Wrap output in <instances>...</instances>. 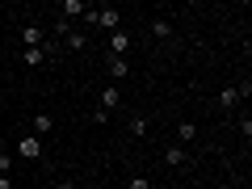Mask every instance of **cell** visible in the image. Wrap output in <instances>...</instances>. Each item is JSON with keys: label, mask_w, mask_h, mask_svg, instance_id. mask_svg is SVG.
<instances>
[{"label": "cell", "mask_w": 252, "mask_h": 189, "mask_svg": "<svg viewBox=\"0 0 252 189\" xmlns=\"http://www.w3.org/2000/svg\"><path fill=\"white\" fill-rule=\"evenodd\" d=\"M130 34H126V30H114V34H109V55H118V59H126V51H130Z\"/></svg>", "instance_id": "obj_2"}, {"label": "cell", "mask_w": 252, "mask_h": 189, "mask_svg": "<svg viewBox=\"0 0 252 189\" xmlns=\"http://www.w3.org/2000/svg\"><path fill=\"white\" fill-rule=\"evenodd\" d=\"M21 59H26V67H38V63L46 59V51H42V46H38V51H26V55H21Z\"/></svg>", "instance_id": "obj_14"}, {"label": "cell", "mask_w": 252, "mask_h": 189, "mask_svg": "<svg viewBox=\"0 0 252 189\" xmlns=\"http://www.w3.org/2000/svg\"><path fill=\"white\" fill-rule=\"evenodd\" d=\"M164 160H168L172 168H177V164H185L189 156H185V147H168V152H164Z\"/></svg>", "instance_id": "obj_13"}, {"label": "cell", "mask_w": 252, "mask_h": 189, "mask_svg": "<svg viewBox=\"0 0 252 189\" xmlns=\"http://www.w3.org/2000/svg\"><path fill=\"white\" fill-rule=\"evenodd\" d=\"M126 189H152V181H143V177H135V181H130V185H126Z\"/></svg>", "instance_id": "obj_16"}, {"label": "cell", "mask_w": 252, "mask_h": 189, "mask_svg": "<svg viewBox=\"0 0 252 189\" xmlns=\"http://www.w3.org/2000/svg\"><path fill=\"white\" fill-rule=\"evenodd\" d=\"M0 189H13V177H0Z\"/></svg>", "instance_id": "obj_17"}, {"label": "cell", "mask_w": 252, "mask_h": 189, "mask_svg": "<svg viewBox=\"0 0 252 189\" xmlns=\"http://www.w3.org/2000/svg\"><path fill=\"white\" fill-rule=\"evenodd\" d=\"M177 139L181 143H193V139H198V126L193 122H177Z\"/></svg>", "instance_id": "obj_10"}, {"label": "cell", "mask_w": 252, "mask_h": 189, "mask_svg": "<svg viewBox=\"0 0 252 189\" xmlns=\"http://www.w3.org/2000/svg\"><path fill=\"white\" fill-rule=\"evenodd\" d=\"M0 147H4V130H0Z\"/></svg>", "instance_id": "obj_19"}, {"label": "cell", "mask_w": 252, "mask_h": 189, "mask_svg": "<svg viewBox=\"0 0 252 189\" xmlns=\"http://www.w3.org/2000/svg\"><path fill=\"white\" fill-rule=\"evenodd\" d=\"M118 105H122V97H118V89H114V84H109V89L101 93V109H105V114H114Z\"/></svg>", "instance_id": "obj_8"}, {"label": "cell", "mask_w": 252, "mask_h": 189, "mask_svg": "<svg viewBox=\"0 0 252 189\" xmlns=\"http://www.w3.org/2000/svg\"><path fill=\"white\" fill-rule=\"evenodd\" d=\"M30 126H34V130H30V135H38V139H42V135H51V126H55V118H51V114H34V122H30Z\"/></svg>", "instance_id": "obj_7"}, {"label": "cell", "mask_w": 252, "mask_h": 189, "mask_svg": "<svg viewBox=\"0 0 252 189\" xmlns=\"http://www.w3.org/2000/svg\"><path fill=\"white\" fill-rule=\"evenodd\" d=\"M97 26L114 34V30H122V13H118V9H109V4H101V9H97Z\"/></svg>", "instance_id": "obj_1"}, {"label": "cell", "mask_w": 252, "mask_h": 189, "mask_svg": "<svg viewBox=\"0 0 252 189\" xmlns=\"http://www.w3.org/2000/svg\"><path fill=\"white\" fill-rule=\"evenodd\" d=\"M105 72L114 76V80H126V76H130V63L118 59V55H109V59H105Z\"/></svg>", "instance_id": "obj_5"}, {"label": "cell", "mask_w": 252, "mask_h": 189, "mask_svg": "<svg viewBox=\"0 0 252 189\" xmlns=\"http://www.w3.org/2000/svg\"><path fill=\"white\" fill-rule=\"evenodd\" d=\"M21 42H26V51H38L42 46V26H26L21 30Z\"/></svg>", "instance_id": "obj_6"}, {"label": "cell", "mask_w": 252, "mask_h": 189, "mask_svg": "<svg viewBox=\"0 0 252 189\" xmlns=\"http://www.w3.org/2000/svg\"><path fill=\"white\" fill-rule=\"evenodd\" d=\"M17 156H21V160H38V156H42V139H38V135H26V139L17 143Z\"/></svg>", "instance_id": "obj_3"}, {"label": "cell", "mask_w": 252, "mask_h": 189, "mask_svg": "<svg viewBox=\"0 0 252 189\" xmlns=\"http://www.w3.org/2000/svg\"><path fill=\"white\" fill-rule=\"evenodd\" d=\"M130 135H147V118H130Z\"/></svg>", "instance_id": "obj_15"}, {"label": "cell", "mask_w": 252, "mask_h": 189, "mask_svg": "<svg viewBox=\"0 0 252 189\" xmlns=\"http://www.w3.org/2000/svg\"><path fill=\"white\" fill-rule=\"evenodd\" d=\"M152 34L160 38V42H168V38H172V21H164V17H156V21H152Z\"/></svg>", "instance_id": "obj_9"}, {"label": "cell", "mask_w": 252, "mask_h": 189, "mask_svg": "<svg viewBox=\"0 0 252 189\" xmlns=\"http://www.w3.org/2000/svg\"><path fill=\"white\" fill-rule=\"evenodd\" d=\"M59 34H63V46H67V51H84V46H89V38H84L80 30H67V26H63Z\"/></svg>", "instance_id": "obj_4"}, {"label": "cell", "mask_w": 252, "mask_h": 189, "mask_svg": "<svg viewBox=\"0 0 252 189\" xmlns=\"http://www.w3.org/2000/svg\"><path fill=\"white\" fill-rule=\"evenodd\" d=\"M38 189H51V185H38Z\"/></svg>", "instance_id": "obj_20"}, {"label": "cell", "mask_w": 252, "mask_h": 189, "mask_svg": "<svg viewBox=\"0 0 252 189\" xmlns=\"http://www.w3.org/2000/svg\"><path fill=\"white\" fill-rule=\"evenodd\" d=\"M84 9H89L84 0H63V13H67V17H84Z\"/></svg>", "instance_id": "obj_12"}, {"label": "cell", "mask_w": 252, "mask_h": 189, "mask_svg": "<svg viewBox=\"0 0 252 189\" xmlns=\"http://www.w3.org/2000/svg\"><path fill=\"white\" fill-rule=\"evenodd\" d=\"M219 105H223V109H235V105H240V93H235V89H223V93H219Z\"/></svg>", "instance_id": "obj_11"}, {"label": "cell", "mask_w": 252, "mask_h": 189, "mask_svg": "<svg viewBox=\"0 0 252 189\" xmlns=\"http://www.w3.org/2000/svg\"><path fill=\"white\" fill-rule=\"evenodd\" d=\"M51 189H76V185H72V181H59V185H51Z\"/></svg>", "instance_id": "obj_18"}]
</instances>
